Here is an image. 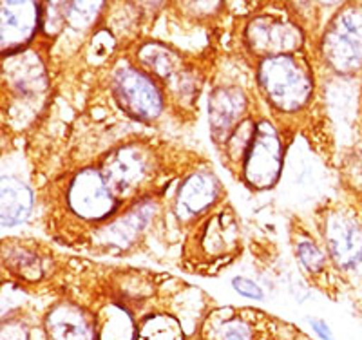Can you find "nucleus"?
<instances>
[{
    "instance_id": "nucleus-2",
    "label": "nucleus",
    "mask_w": 362,
    "mask_h": 340,
    "mask_svg": "<svg viewBox=\"0 0 362 340\" xmlns=\"http://www.w3.org/2000/svg\"><path fill=\"white\" fill-rule=\"evenodd\" d=\"M322 53L339 73L362 67V6H348L329 22L322 38Z\"/></svg>"
},
{
    "instance_id": "nucleus-14",
    "label": "nucleus",
    "mask_w": 362,
    "mask_h": 340,
    "mask_svg": "<svg viewBox=\"0 0 362 340\" xmlns=\"http://www.w3.org/2000/svg\"><path fill=\"white\" fill-rule=\"evenodd\" d=\"M235 239H238V228L234 225V219L225 218V213H219L203 228L199 245L206 254L221 255L226 250H230Z\"/></svg>"
},
{
    "instance_id": "nucleus-18",
    "label": "nucleus",
    "mask_w": 362,
    "mask_h": 340,
    "mask_svg": "<svg viewBox=\"0 0 362 340\" xmlns=\"http://www.w3.org/2000/svg\"><path fill=\"white\" fill-rule=\"evenodd\" d=\"M297 255H299L303 266L312 271V274H317V271H321L325 268V255L312 242H300L297 246Z\"/></svg>"
},
{
    "instance_id": "nucleus-10",
    "label": "nucleus",
    "mask_w": 362,
    "mask_h": 340,
    "mask_svg": "<svg viewBox=\"0 0 362 340\" xmlns=\"http://www.w3.org/2000/svg\"><path fill=\"white\" fill-rule=\"evenodd\" d=\"M47 340H96L95 320L74 304H58L45 317Z\"/></svg>"
},
{
    "instance_id": "nucleus-11",
    "label": "nucleus",
    "mask_w": 362,
    "mask_h": 340,
    "mask_svg": "<svg viewBox=\"0 0 362 340\" xmlns=\"http://www.w3.org/2000/svg\"><path fill=\"white\" fill-rule=\"evenodd\" d=\"M2 49L13 51L33 37L40 20V6L33 2H2Z\"/></svg>"
},
{
    "instance_id": "nucleus-4",
    "label": "nucleus",
    "mask_w": 362,
    "mask_h": 340,
    "mask_svg": "<svg viewBox=\"0 0 362 340\" xmlns=\"http://www.w3.org/2000/svg\"><path fill=\"white\" fill-rule=\"evenodd\" d=\"M115 96L127 115L138 119H153L163 109V98L153 78L144 71L124 67L115 74Z\"/></svg>"
},
{
    "instance_id": "nucleus-1",
    "label": "nucleus",
    "mask_w": 362,
    "mask_h": 340,
    "mask_svg": "<svg viewBox=\"0 0 362 340\" xmlns=\"http://www.w3.org/2000/svg\"><path fill=\"white\" fill-rule=\"evenodd\" d=\"M259 87L279 111H297L312 95V73L296 54L267 58L259 67Z\"/></svg>"
},
{
    "instance_id": "nucleus-3",
    "label": "nucleus",
    "mask_w": 362,
    "mask_h": 340,
    "mask_svg": "<svg viewBox=\"0 0 362 340\" xmlns=\"http://www.w3.org/2000/svg\"><path fill=\"white\" fill-rule=\"evenodd\" d=\"M245 177L255 189H270L279 180L283 167V145L276 129L261 122L245 154Z\"/></svg>"
},
{
    "instance_id": "nucleus-5",
    "label": "nucleus",
    "mask_w": 362,
    "mask_h": 340,
    "mask_svg": "<svg viewBox=\"0 0 362 340\" xmlns=\"http://www.w3.org/2000/svg\"><path fill=\"white\" fill-rule=\"evenodd\" d=\"M247 44L257 57L274 58L292 54L303 44V33L293 22L276 15H259L248 24Z\"/></svg>"
},
{
    "instance_id": "nucleus-9",
    "label": "nucleus",
    "mask_w": 362,
    "mask_h": 340,
    "mask_svg": "<svg viewBox=\"0 0 362 340\" xmlns=\"http://www.w3.org/2000/svg\"><path fill=\"white\" fill-rule=\"evenodd\" d=\"M245 105L247 100L243 93L234 87H219L210 95L209 122L216 141H228L232 132L243 122L241 116L245 112Z\"/></svg>"
},
{
    "instance_id": "nucleus-20",
    "label": "nucleus",
    "mask_w": 362,
    "mask_h": 340,
    "mask_svg": "<svg viewBox=\"0 0 362 340\" xmlns=\"http://www.w3.org/2000/svg\"><path fill=\"white\" fill-rule=\"evenodd\" d=\"M310 324H312V328L315 329L317 335L321 336L322 340H334L332 332H329V328L326 326V322H322V320H310Z\"/></svg>"
},
{
    "instance_id": "nucleus-12",
    "label": "nucleus",
    "mask_w": 362,
    "mask_h": 340,
    "mask_svg": "<svg viewBox=\"0 0 362 340\" xmlns=\"http://www.w3.org/2000/svg\"><path fill=\"white\" fill-rule=\"evenodd\" d=\"M218 192L219 183L212 174H192L180 187L176 199V213L181 219L198 216L214 203Z\"/></svg>"
},
{
    "instance_id": "nucleus-13",
    "label": "nucleus",
    "mask_w": 362,
    "mask_h": 340,
    "mask_svg": "<svg viewBox=\"0 0 362 340\" xmlns=\"http://www.w3.org/2000/svg\"><path fill=\"white\" fill-rule=\"evenodd\" d=\"M33 206V192L15 177L2 180V226H15L25 221Z\"/></svg>"
},
{
    "instance_id": "nucleus-7",
    "label": "nucleus",
    "mask_w": 362,
    "mask_h": 340,
    "mask_svg": "<svg viewBox=\"0 0 362 340\" xmlns=\"http://www.w3.org/2000/svg\"><path fill=\"white\" fill-rule=\"evenodd\" d=\"M153 161L140 147L129 145L111 154L103 165L102 176L105 177L111 190L119 196H127L140 189L151 177Z\"/></svg>"
},
{
    "instance_id": "nucleus-15",
    "label": "nucleus",
    "mask_w": 362,
    "mask_h": 340,
    "mask_svg": "<svg viewBox=\"0 0 362 340\" xmlns=\"http://www.w3.org/2000/svg\"><path fill=\"white\" fill-rule=\"evenodd\" d=\"M141 61L148 69H153V73H156L158 76H161L163 80L173 78L180 73V58H177L176 53L165 47V45L160 44H148L141 49Z\"/></svg>"
},
{
    "instance_id": "nucleus-8",
    "label": "nucleus",
    "mask_w": 362,
    "mask_h": 340,
    "mask_svg": "<svg viewBox=\"0 0 362 340\" xmlns=\"http://www.w3.org/2000/svg\"><path fill=\"white\" fill-rule=\"evenodd\" d=\"M328 250L344 270H357L362 264V228L346 216L329 218L325 232Z\"/></svg>"
},
{
    "instance_id": "nucleus-16",
    "label": "nucleus",
    "mask_w": 362,
    "mask_h": 340,
    "mask_svg": "<svg viewBox=\"0 0 362 340\" xmlns=\"http://www.w3.org/2000/svg\"><path fill=\"white\" fill-rule=\"evenodd\" d=\"M180 328L173 319L156 317L145 322L140 332V340H181Z\"/></svg>"
},
{
    "instance_id": "nucleus-6",
    "label": "nucleus",
    "mask_w": 362,
    "mask_h": 340,
    "mask_svg": "<svg viewBox=\"0 0 362 340\" xmlns=\"http://www.w3.org/2000/svg\"><path fill=\"white\" fill-rule=\"evenodd\" d=\"M67 199L76 216L93 221L107 218L116 210L115 192L102 172L96 170H83L74 177Z\"/></svg>"
},
{
    "instance_id": "nucleus-17",
    "label": "nucleus",
    "mask_w": 362,
    "mask_h": 340,
    "mask_svg": "<svg viewBox=\"0 0 362 340\" xmlns=\"http://www.w3.org/2000/svg\"><path fill=\"white\" fill-rule=\"evenodd\" d=\"M216 340H254V329L241 317H232L221 322L216 329Z\"/></svg>"
},
{
    "instance_id": "nucleus-19",
    "label": "nucleus",
    "mask_w": 362,
    "mask_h": 340,
    "mask_svg": "<svg viewBox=\"0 0 362 340\" xmlns=\"http://www.w3.org/2000/svg\"><path fill=\"white\" fill-rule=\"evenodd\" d=\"M232 284H234L235 291H239L241 295L248 297V299H263V291H261V288L257 286L254 281L245 279V277H235V279L232 281Z\"/></svg>"
}]
</instances>
